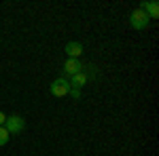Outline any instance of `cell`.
I'll return each mask as SVG.
<instances>
[{"label":"cell","instance_id":"2","mask_svg":"<svg viewBox=\"0 0 159 156\" xmlns=\"http://www.w3.org/2000/svg\"><path fill=\"white\" fill-rule=\"evenodd\" d=\"M129 23H132L134 30H147L148 23H151V19H148V15L144 11L136 9V11H132V15H129Z\"/></svg>","mask_w":159,"mask_h":156},{"label":"cell","instance_id":"10","mask_svg":"<svg viewBox=\"0 0 159 156\" xmlns=\"http://www.w3.org/2000/svg\"><path fill=\"white\" fill-rule=\"evenodd\" d=\"M4 122H7V116H4V114L0 112V127H4Z\"/></svg>","mask_w":159,"mask_h":156},{"label":"cell","instance_id":"9","mask_svg":"<svg viewBox=\"0 0 159 156\" xmlns=\"http://www.w3.org/2000/svg\"><path fill=\"white\" fill-rule=\"evenodd\" d=\"M68 95H72L74 99L79 101V99H81V89H74V86H70V93H68Z\"/></svg>","mask_w":159,"mask_h":156},{"label":"cell","instance_id":"1","mask_svg":"<svg viewBox=\"0 0 159 156\" xmlns=\"http://www.w3.org/2000/svg\"><path fill=\"white\" fill-rule=\"evenodd\" d=\"M4 129L9 131V135H17V133H21L25 129V120L19 114H11V116H7Z\"/></svg>","mask_w":159,"mask_h":156},{"label":"cell","instance_id":"7","mask_svg":"<svg viewBox=\"0 0 159 156\" xmlns=\"http://www.w3.org/2000/svg\"><path fill=\"white\" fill-rule=\"evenodd\" d=\"M87 80H89V78H87V74L83 72V70H81L79 74L70 76V80H68V82H70V86H74V89H81V86H83V84H85Z\"/></svg>","mask_w":159,"mask_h":156},{"label":"cell","instance_id":"3","mask_svg":"<svg viewBox=\"0 0 159 156\" xmlns=\"http://www.w3.org/2000/svg\"><path fill=\"white\" fill-rule=\"evenodd\" d=\"M51 95L55 97H66L68 93H70V82H68V78H55L53 82H51Z\"/></svg>","mask_w":159,"mask_h":156},{"label":"cell","instance_id":"8","mask_svg":"<svg viewBox=\"0 0 159 156\" xmlns=\"http://www.w3.org/2000/svg\"><path fill=\"white\" fill-rule=\"evenodd\" d=\"M9 131L4 129V127H0V145H7V141H9Z\"/></svg>","mask_w":159,"mask_h":156},{"label":"cell","instance_id":"5","mask_svg":"<svg viewBox=\"0 0 159 156\" xmlns=\"http://www.w3.org/2000/svg\"><path fill=\"white\" fill-rule=\"evenodd\" d=\"M64 51H66L68 59H79V57H81V53H83V44H81V42H68Z\"/></svg>","mask_w":159,"mask_h":156},{"label":"cell","instance_id":"4","mask_svg":"<svg viewBox=\"0 0 159 156\" xmlns=\"http://www.w3.org/2000/svg\"><path fill=\"white\" fill-rule=\"evenodd\" d=\"M81 70H83V63H81L79 59H66V63H64V70H61V74H64L61 78H66V76L70 78V76H74V74H79Z\"/></svg>","mask_w":159,"mask_h":156},{"label":"cell","instance_id":"6","mask_svg":"<svg viewBox=\"0 0 159 156\" xmlns=\"http://www.w3.org/2000/svg\"><path fill=\"white\" fill-rule=\"evenodd\" d=\"M140 11L147 13L148 19H155V17H159V4L155 2V0H151V2H142V4H140Z\"/></svg>","mask_w":159,"mask_h":156}]
</instances>
